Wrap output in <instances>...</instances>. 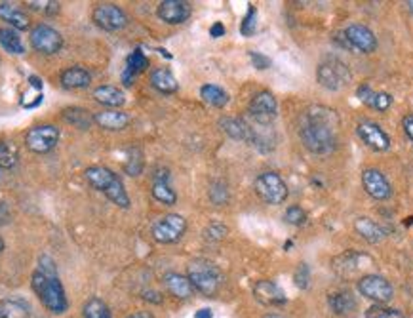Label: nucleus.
Segmentation results:
<instances>
[{
	"label": "nucleus",
	"instance_id": "56",
	"mask_svg": "<svg viewBox=\"0 0 413 318\" xmlns=\"http://www.w3.org/2000/svg\"><path fill=\"white\" fill-rule=\"evenodd\" d=\"M408 6H409V10L413 11V0H409V2H408Z\"/></svg>",
	"mask_w": 413,
	"mask_h": 318
},
{
	"label": "nucleus",
	"instance_id": "17",
	"mask_svg": "<svg viewBox=\"0 0 413 318\" xmlns=\"http://www.w3.org/2000/svg\"><path fill=\"white\" fill-rule=\"evenodd\" d=\"M151 194L156 202L164 206H174L177 202L176 191L170 185V170L168 168H159L153 176V187Z\"/></svg>",
	"mask_w": 413,
	"mask_h": 318
},
{
	"label": "nucleus",
	"instance_id": "40",
	"mask_svg": "<svg viewBox=\"0 0 413 318\" xmlns=\"http://www.w3.org/2000/svg\"><path fill=\"white\" fill-rule=\"evenodd\" d=\"M284 219L289 225H295V227H301V225H305L307 222V212L299 206H289L286 214H284Z\"/></svg>",
	"mask_w": 413,
	"mask_h": 318
},
{
	"label": "nucleus",
	"instance_id": "43",
	"mask_svg": "<svg viewBox=\"0 0 413 318\" xmlns=\"http://www.w3.org/2000/svg\"><path fill=\"white\" fill-rule=\"evenodd\" d=\"M229 233V229L223 225V223H209L208 227L204 229V239L209 242H217V240H223Z\"/></svg>",
	"mask_w": 413,
	"mask_h": 318
},
{
	"label": "nucleus",
	"instance_id": "7",
	"mask_svg": "<svg viewBox=\"0 0 413 318\" xmlns=\"http://www.w3.org/2000/svg\"><path fill=\"white\" fill-rule=\"evenodd\" d=\"M187 231V219L179 214H166L159 217L151 227V234L159 244H174L183 239Z\"/></svg>",
	"mask_w": 413,
	"mask_h": 318
},
{
	"label": "nucleus",
	"instance_id": "1",
	"mask_svg": "<svg viewBox=\"0 0 413 318\" xmlns=\"http://www.w3.org/2000/svg\"><path fill=\"white\" fill-rule=\"evenodd\" d=\"M339 114L324 105H312L303 113L299 122L301 143L314 154H329L337 147Z\"/></svg>",
	"mask_w": 413,
	"mask_h": 318
},
{
	"label": "nucleus",
	"instance_id": "29",
	"mask_svg": "<svg viewBox=\"0 0 413 318\" xmlns=\"http://www.w3.org/2000/svg\"><path fill=\"white\" fill-rule=\"evenodd\" d=\"M29 91L23 94L21 97V107L25 109H34L39 107L42 99H44V86H42V80L39 76H29Z\"/></svg>",
	"mask_w": 413,
	"mask_h": 318
},
{
	"label": "nucleus",
	"instance_id": "2",
	"mask_svg": "<svg viewBox=\"0 0 413 318\" xmlns=\"http://www.w3.org/2000/svg\"><path fill=\"white\" fill-rule=\"evenodd\" d=\"M84 177L86 182L90 183V187L105 194L114 206L124 208V210L130 208V197L126 193L124 183L116 172L105 168V166H90V168H86Z\"/></svg>",
	"mask_w": 413,
	"mask_h": 318
},
{
	"label": "nucleus",
	"instance_id": "31",
	"mask_svg": "<svg viewBox=\"0 0 413 318\" xmlns=\"http://www.w3.org/2000/svg\"><path fill=\"white\" fill-rule=\"evenodd\" d=\"M200 97L204 99L208 105H212V107H225L227 103H229V94H227L221 86H215V84H204L202 88H200Z\"/></svg>",
	"mask_w": 413,
	"mask_h": 318
},
{
	"label": "nucleus",
	"instance_id": "5",
	"mask_svg": "<svg viewBox=\"0 0 413 318\" xmlns=\"http://www.w3.org/2000/svg\"><path fill=\"white\" fill-rule=\"evenodd\" d=\"M317 79L320 86L332 91H339L351 84V69L339 57H326L317 69Z\"/></svg>",
	"mask_w": 413,
	"mask_h": 318
},
{
	"label": "nucleus",
	"instance_id": "41",
	"mask_svg": "<svg viewBox=\"0 0 413 318\" xmlns=\"http://www.w3.org/2000/svg\"><path fill=\"white\" fill-rule=\"evenodd\" d=\"M294 280L295 286H297L299 290H307V288H309V284H311V269H309L307 263H299V265H297L294 273Z\"/></svg>",
	"mask_w": 413,
	"mask_h": 318
},
{
	"label": "nucleus",
	"instance_id": "55",
	"mask_svg": "<svg viewBox=\"0 0 413 318\" xmlns=\"http://www.w3.org/2000/svg\"><path fill=\"white\" fill-rule=\"evenodd\" d=\"M263 318H284V317H280V314H265Z\"/></svg>",
	"mask_w": 413,
	"mask_h": 318
},
{
	"label": "nucleus",
	"instance_id": "47",
	"mask_svg": "<svg viewBox=\"0 0 413 318\" xmlns=\"http://www.w3.org/2000/svg\"><path fill=\"white\" fill-rule=\"evenodd\" d=\"M39 271H42V273H48V274H57V267H56V262L51 259L50 256H40L39 259Z\"/></svg>",
	"mask_w": 413,
	"mask_h": 318
},
{
	"label": "nucleus",
	"instance_id": "44",
	"mask_svg": "<svg viewBox=\"0 0 413 318\" xmlns=\"http://www.w3.org/2000/svg\"><path fill=\"white\" fill-rule=\"evenodd\" d=\"M392 105V96L391 94H387V91H375V99H374V109L381 111V113H385L389 111Z\"/></svg>",
	"mask_w": 413,
	"mask_h": 318
},
{
	"label": "nucleus",
	"instance_id": "13",
	"mask_svg": "<svg viewBox=\"0 0 413 318\" xmlns=\"http://www.w3.org/2000/svg\"><path fill=\"white\" fill-rule=\"evenodd\" d=\"M357 134L369 149L377 153H385L391 149V137L374 120H360L357 126Z\"/></svg>",
	"mask_w": 413,
	"mask_h": 318
},
{
	"label": "nucleus",
	"instance_id": "22",
	"mask_svg": "<svg viewBox=\"0 0 413 318\" xmlns=\"http://www.w3.org/2000/svg\"><path fill=\"white\" fill-rule=\"evenodd\" d=\"M0 19L8 23L14 31H27L31 25L27 14L11 2H0Z\"/></svg>",
	"mask_w": 413,
	"mask_h": 318
},
{
	"label": "nucleus",
	"instance_id": "32",
	"mask_svg": "<svg viewBox=\"0 0 413 318\" xmlns=\"http://www.w3.org/2000/svg\"><path fill=\"white\" fill-rule=\"evenodd\" d=\"M0 318H31V309L19 299H0Z\"/></svg>",
	"mask_w": 413,
	"mask_h": 318
},
{
	"label": "nucleus",
	"instance_id": "15",
	"mask_svg": "<svg viewBox=\"0 0 413 318\" xmlns=\"http://www.w3.org/2000/svg\"><path fill=\"white\" fill-rule=\"evenodd\" d=\"M362 185L366 189V193L375 200H387L391 199L392 185L389 183L387 176L377 168H368L362 174Z\"/></svg>",
	"mask_w": 413,
	"mask_h": 318
},
{
	"label": "nucleus",
	"instance_id": "51",
	"mask_svg": "<svg viewBox=\"0 0 413 318\" xmlns=\"http://www.w3.org/2000/svg\"><path fill=\"white\" fill-rule=\"evenodd\" d=\"M143 299H147V302H151V303H162V297H160L159 292L145 290L143 292Z\"/></svg>",
	"mask_w": 413,
	"mask_h": 318
},
{
	"label": "nucleus",
	"instance_id": "8",
	"mask_svg": "<svg viewBox=\"0 0 413 318\" xmlns=\"http://www.w3.org/2000/svg\"><path fill=\"white\" fill-rule=\"evenodd\" d=\"M61 137V130L54 124H39L29 128L25 134V145L29 151H33L36 154L50 153L51 149H56Z\"/></svg>",
	"mask_w": 413,
	"mask_h": 318
},
{
	"label": "nucleus",
	"instance_id": "19",
	"mask_svg": "<svg viewBox=\"0 0 413 318\" xmlns=\"http://www.w3.org/2000/svg\"><path fill=\"white\" fill-rule=\"evenodd\" d=\"M219 128L225 131L227 136L231 137V139L249 143V145H252V141H254L255 130L248 124V122H244L242 119H234V116H223V119L219 120Z\"/></svg>",
	"mask_w": 413,
	"mask_h": 318
},
{
	"label": "nucleus",
	"instance_id": "53",
	"mask_svg": "<svg viewBox=\"0 0 413 318\" xmlns=\"http://www.w3.org/2000/svg\"><path fill=\"white\" fill-rule=\"evenodd\" d=\"M194 318H212V311L209 309H200V311H196Z\"/></svg>",
	"mask_w": 413,
	"mask_h": 318
},
{
	"label": "nucleus",
	"instance_id": "38",
	"mask_svg": "<svg viewBox=\"0 0 413 318\" xmlns=\"http://www.w3.org/2000/svg\"><path fill=\"white\" fill-rule=\"evenodd\" d=\"M366 318H406L400 309L387 307V305H374L366 311Z\"/></svg>",
	"mask_w": 413,
	"mask_h": 318
},
{
	"label": "nucleus",
	"instance_id": "48",
	"mask_svg": "<svg viewBox=\"0 0 413 318\" xmlns=\"http://www.w3.org/2000/svg\"><path fill=\"white\" fill-rule=\"evenodd\" d=\"M10 222H11L10 204L4 202V200H0V227H4V225H8Z\"/></svg>",
	"mask_w": 413,
	"mask_h": 318
},
{
	"label": "nucleus",
	"instance_id": "28",
	"mask_svg": "<svg viewBox=\"0 0 413 318\" xmlns=\"http://www.w3.org/2000/svg\"><path fill=\"white\" fill-rule=\"evenodd\" d=\"M329 307L339 317H349L357 311V299L351 292H335L329 296Z\"/></svg>",
	"mask_w": 413,
	"mask_h": 318
},
{
	"label": "nucleus",
	"instance_id": "36",
	"mask_svg": "<svg viewBox=\"0 0 413 318\" xmlns=\"http://www.w3.org/2000/svg\"><path fill=\"white\" fill-rule=\"evenodd\" d=\"M17 159H19V153H17L16 145L11 141L0 139V168L10 170L17 164Z\"/></svg>",
	"mask_w": 413,
	"mask_h": 318
},
{
	"label": "nucleus",
	"instance_id": "42",
	"mask_svg": "<svg viewBox=\"0 0 413 318\" xmlns=\"http://www.w3.org/2000/svg\"><path fill=\"white\" fill-rule=\"evenodd\" d=\"M27 6L34 11H42L46 16H56L61 10V4L59 2H54V0H44V2H27Z\"/></svg>",
	"mask_w": 413,
	"mask_h": 318
},
{
	"label": "nucleus",
	"instance_id": "18",
	"mask_svg": "<svg viewBox=\"0 0 413 318\" xmlns=\"http://www.w3.org/2000/svg\"><path fill=\"white\" fill-rule=\"evenodd\" d=\"M254 296L257 302L267 305V307H278V305H284V303L288 302V297H286L282 288H280L277 282H272V280H259V282H255Z\"/></svg>",
	"mask_w": 413,
	"mask_h": 318
},
{
	"label": "nucleus",
	"instance_id": "14",
	"mask_svg": "<svg viewBox=\"0 0 413 318\" xmlns=\"http://www.w3.org/2000/svg\"><path fill=\"white\" fill-rule=\"evenodd\" d=\"M343 34H345L351 50H358L360 54H374L377 50V39H375L374 31L366 25H360V23L349 25Z\"/></svg>",
	"mask_w": 413,
	"mask_h": 318
},
{
	"label": "nucleus",
	"instance_id": "10",
	"mask_svg": "<svg viewBox=\"0 0 413 318\" xmlns=\"http://www.w3.org/2000/svg\"><path fill=\"white\" fill-rule=\"evenodd\" d=\"M358 292L366 299L377 303V305H387L394 297L392 284L385 277H379V274H368V277L358 280Z\"/></svg>",
	"mask_w": 413,
	"mask_h": 318
},
{
	"label": "nucleus",
	"instance_id": "37",
	"mask_svg": "<svg viewBox=\"0 0 413 318\" xmlns=\"http://www.w3.org/2000/svg\"><path fill=\"white\" fill-rule=\"evenodd\" d=\"M208 197H209V200H212V204L225 206L227 202H229V199H231V193H229V185H227L225 182L217 179V182H214L212 185H209Z\"/></svg>",
	"mask_w": 413,
	"mask_h": 318
},
{
	"label": "nucleus",
	"instance_id": "27",
	"mask_svg": "<svg viewBox=\"0 0 413 318\" xmlns=\"http://www.w3.org/2000/svg\"><path fill=\"white\" fill-rule=\"evenodd\" d=\"M151 86L154 90H159L160 94H176L179 84H177V79L171 74V71L168 69H154L151 73Z\"/></svg>",
	"mask_w": 413,
	"mask_h": 318
},
{
	"label": "nucleus",
	"instance_id": "52",
	"mask_svg": "<svg viewBox=\"0 0 413 318\" xmlns=\"http://www.w3.org/2000/svg\"><path fill=\"white\" fill-rule=\"evenodd\" d=\"M126 318H154L153 313H147V311H139V313H134L130 314V317Z\"/></svg>",
	"mask_w": 413,
	"mask_h": 318
},
{
	"label": "nucleus",
	"instance_id": "24",
	"mask_svg": "<svg viewBox=\"0 0 413 318\" xmlns=\"http://www.w3.org/2000/svg\"><path fill=\"white\" fill-rule=\"evenodd\" d=\"M164 286L166 290L170 292L171 296H176L177 299H189L194 292L191 280H189L185 274L179 273L164 274Z\"/></svg>",
	"mask_w": 413,
	"mask_h": 318
},
{
	"label": "nucleus",
	"instance_id": "16",
	"mask_svg": "<svg viewBox=\"0 0 413 318\" xmlns=\"http://www.w3.org/2000/svg\"><path fill=\"white\" fill-rule=\"evenodd\" d=\"M191 4L185 0H162L156 8V16L168 25H181L191 17Z\"/></svg>",
	"mask_w": 413,
	"mask_h": 318
},
{
	"label": "nucleus",
	"instance_id": "34",
	"mask_svg": "<svg viewBox=\"0 0 413 318\" xmlns=\"http://www.w3.org/2000/svg\"><path fill=\"white\" fill-rule=\"evenodd\" d=\"M82 318H113L111 309L99 297H90L82 307Z\"/></svg>",
	"mask_w": 413,
	"mask_h": 318
},
{
	"label": "nucleus",
	"instance_id": "35",
	"mask_svg": "<svg viewBox=\"0 0 413 318\" xmlns=\"http://www.w3.org/2000/svg\"><path fill=\"white\" fill-rule=\"evenodd\" d=\"M143 166H145V160H143L141 149H137V147L128 149V159H126V164H124L126 174L131 177L139 176V174L143 172Z\"/></svg>",
	"mask_w": 413,
	"mask_h": 318
},
{
	"label": "nucleus",
	"instance_id": "21",
	"mask_svg": "<svg viewBox=\"0 0 413 318\" xmlns=\"http://www.w3.org/2000/svg\"><path fill=\"white\" fill-rule=\"evenodd\" d=\"M61 80L63 88L67 90H82V88H88L91 82V74L88 69L80 67V65H73V67H67L59 76Z\"/></svg>",
	"mask_w": 413,
	"mask_h": 318
},
{
	"label": "nucleus",
	"instance_id": "3",
	"mask_svg": "<svg viewBox=\"0 0 413 318\" xmlns=\"http://www.w3.org/2000/svg\"><path fill=\"white\" fill-rule=\"evenodd\" d=\"M31 286H33V292L39 297V302L50 313H67L69 302L67 296H65V288H63L61 280H59V274H48L36 269L33 277H31Z\"/></svg>",
	"mask_w": 413,
	"mask_h": 318
},
{
	"label": "nucleus",
	"instance_id": "4",
	"mask_svg": "<svg viewBox=\"0 0 413 318\" xmlns=\"http://www.w3.org/2000/svg\"><path fill=\"white\" fill-rule=\"evenodd\" d=\"M187 279L196 292L206 297H215L223 286V273L221 269L209 259H193L187 265Z\"/></svg>",
	"mask_w": 413,
	"mask_h": 318
},
{
	"label": "nucleus",
	"instance_id": "25",
	"mask_svg": "<svg viewBox=\"0 0 413 318\" xmlns=\"http://www.w3.org/2000/svg\"><path fill=\"white\" fill-rule=\"evenodd\" d=\"M354 231L369 244H377L387 237L385 229L381 227L379 223H375L374 219H369V217H358L354 222Z\"/></svg>",
	"mask_w": 413,
	"mask_h": 318
},
{
	"label": "nucleus",
	"instance_id": "50",
	"mask_svg": "<svg viewBox=\"0 0 413 318\" xmlns=\"http://www.w3.org/2000/svg\"><path fill=\"white\" fill-rule=\"evenodd\" d=\"M225 34V25L223 23H214L212 27H209V36H214V39H219V36H223Z\"/></svg>",
	"mask_w": 413,
	"mask_h": 318
},
{
	"label": "nucleus",
	"instance_id": "30",
	"mask_svg": "<svg viewBox=\"0 0 413 318\" xmlns=\"http://www.w3.org/2000/svg\"><path fill=\"white\" fill-rule=\"evenodd\" d=\"M0 46L11 56H23L25 54V44L21 42V36L17 34V31L10 27H0Z\"/></svg>",
	"mask_w": 413,
	"mask_h": 318
},
{
	"label": "nucleus",
	"instance_id": "9",
	"mask_svg": "<svg viewBox=\"0 0 413 318\" xmlns=\"http://www.w3.org/2000/svg\"><path fill=\"white\" fill-rule=\"evenodd\" d=\"M248 113L249 119L254 120L257 126H263V128L271 126L278 116L277 97L267 90L255 94L248 105Z\"/></svg>",
	"mask_w": 413,
	"mask_h": 318
},
{
	"label": "nucleus",
	"instance_id": "54",
	"mask_svg": "<svg viewBox=\"0 0 413 318\" xmlns=\"http://www.w3.org/2000/svg\"><path fill=\"white\" fill-rule=\"evenodd\" d=\"M2 252H4V240L0 237V256H2Z\"/></svg>",
	"mask_w": 413,
	"mask_h": 318
},
{
	"label": "nucleus",
	"instance_id": "26",
	"mask_svg": "<svg viewBox=\"0 0 413 318\" xmlns=\"http://www.w3.org/2000/svg\"><path fill=\"white\" fill-rule=\"evenodd\" d=\"M94 99L111 109H119L126 103L124 91L114 88V86H97L96 90H94Z\"/></svg>",
	"mask_w": 413,
	"mask_h": 318
},
{
	"label": "nucleus",
	"instance_id": "11",
	"mask_svg": "<svg viewBox=\"0 0 413 318\" xmlns=\"http://www.w3.org/2000/svg\"><path fill=\"white\" fill-rule=\"evenodd\" d=\"M31 46L44 56H54L63 48V36L50 25L40 23L31 31Z\"/></svg>",
	"mask_w": 413,
	"mask_h": 318
},
{
	"label": "nucleus",
	"instance_id": "39",
	"mask_svg": "<svg viewBox=\"0 0 413 318\" xmlns=\"http://www.w3.org/2000/svg\"><path fill=\"white\" fill-rule=\"evenodd\" d=\"M255 31H257V8L249 4L242 19V25H240V33H242V36H252Z\"/></svg>",
	"mask_w": 413,
	"mask_h": 318
},
{
	"label": "nucleus",
	"instance_id": "6",
	"mask_svg": "<svg viewBox=\"0 0 413 318\" xmlns=\"http://www.w3.org/2000/svg\"><path fill=\"white\" fill-rule=\"evenodd\" d=\"M255 193L265 204L278 206L282 204L284 200L288 199V185L282 177L278 176L277 172H263L257 176L254 183Z\"/></svg>",
	"mask_w": 413,
	"mask_h": 318
},
{
	"label": "nucleus",
	"instance_id": "12",
	"mask_svg": "<svg viewBox=\"0 0 413 318\" xmlns=\"http://www.w3.org/2000/svg\"><path fill=\"white\" fill-rule=\"evenodd\" d=\"M91 19L97 27L109 33L120 31L128 25V16L126 11L116 4H97L91 11Z\"/></svg>",
	"mask_w": 413,
	"mask_h": 318
},
{
	"label": "nucleus",
	"instance_id": "20",
	"mask_svg": "<svg viewBox=\"0 0 413 318\" xmlns=\"http://www.w3.org/2000/svg\"><path fill=\"white\" fill-rule=\"evenodd\" d=\"M94 122L103 130L119 131L130 124V114L119 111V109H105V111L94 114Z\"/></svg>",
	"mask_w": 413,
	"mask_h": 318
},
{
	"label": "nucleus",
	"instance_id": "23",
	"mask_svg": "<svg viewBox=\"0 0 413 318\" xmlns=\"http://www.w3.org/2000/svg\"><path fill=\"white\" fill-rule=\"evenodd\" d=\"M147 67H149L147 56H145L139 48L131 51L130 56L126 57V67L124 71H122V82H124V86L134 84V80H136L137 74H141Z\"/></svg>",
	"mask_w": 413,
	"mask_h": 318
},
{
	"label": "nucleus",
	"instance_id": "46",
	"mask_svg": "<svg viewBox=\"0 0 413 318\" xmlns=\"http://www.w3.org/2000/svg\"><path fill=\"white\" fill-rule=\"evenodd\" d=\"M358 99L362 103H366V105H369V107H374V99H375V91L369 88L368 84H362L360 88H358Z\"/></svg>",
	"mask_w": 413,
	"mask_h": 318
},
{
	"label": "nucleus",
	"instance_id": "49",
	"mask_svg": "<svg viewBox=\"0 0 413 318\" xmlns=\"http://www.w3.org/2000/svg\"><path fill=\"white\" fill-rule=\"evenodd\" d=\"M402 126H404V131H406V136H408L409 139L413 141V114H408V116H404Z\"/></svg>",
	"mask_w": 413,
	"mask_h": 318
},
{
	"label": "nucleus",
	"instance_id": "33",
	"mask_svg": "<svg viewBox=\"0 0 413 318\" xmlns=\"http://www.w3.org/2000/svg\"><path fill=\"white\" fill-rule=\"evenodd\" d=\"M63 119L67 120L69 124L80 128V130H88V128L91 126V122H94V116H91V114L82 107L63 109Z\"/></svg>",
	"mask_w": 413,
	"mask_h": 318
},
{
	"label": "nucleus",
	"instance_id": "45",
	"mask_svg": "<svg viewBox=\"0 0 413 318\" xmlns=\"http://www.w3.org/2000/svg\"><path fill=\"white\" fill-rule=\"evenodd\" d=\"M249 59H252V63H254V67L259 69V71L269 69L272 63L271 57L263 56V54H259V51H249Z\"/></svg>",
	"mask_w": 413,
	"mask_h": 318
}]
</instances>
